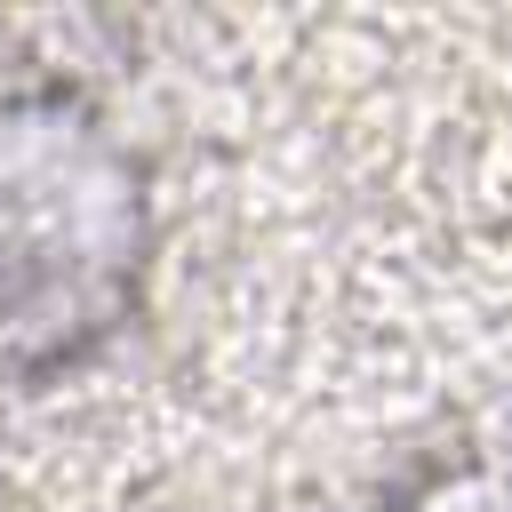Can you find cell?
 <instances>
[{"label":"cell","mask_w":512,"mask_h":512,"mask_svg":"<svg viewBox=\"0 0 512 512\" xmlns=\"http://www.w3.org/2000/svg\"><path fill=\"white\" fill-rule=\"evenodd\" d=\"M160 176L72 72L0 64V392L96 368L152 304Z\"/></svg>","instance_id":"cell-1"},{"label":"cell","mask_w":512,"mask_h":512,"mask_svg":"<svg viewBox=\"0 0 512 512\" xmlns=\"http://www.w3.org/2000/svg\"><path fill=\"white\" fill-rule=\"evenodd\" d=\"M368 512H512V440L440 448L416 472H400Z\"/></svg>","instance_id":"cell-2"}]
</instances>
